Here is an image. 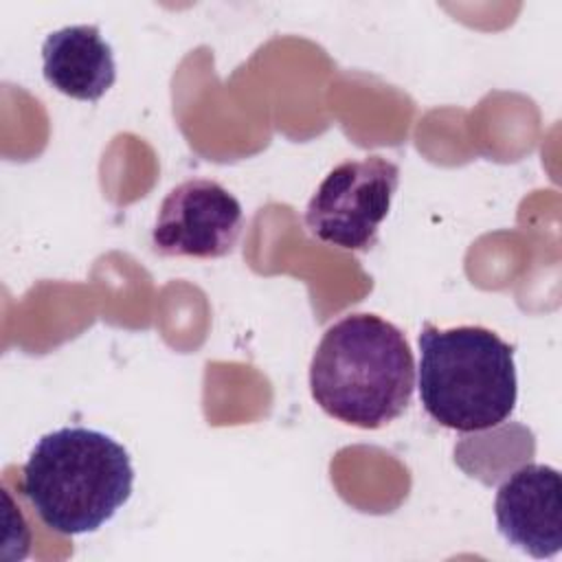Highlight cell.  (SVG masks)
<instances>
[{
    "label": "cell",
    "instance_id": "1",
    "mask_svg": "<svg viewBox=\"0 0 562 562\" xmlns=\"http://www.w3.org/2000/svg\"><path fill=\"white\" fill-rule=\"evenodd\" d=\"M415 360L400 327L375 314L329 325L310 362L314 402L334 419L375 430L411 404Z\"/></svg>",
    "mask_w": 562,
    "mask_h": 562
},
{
    "label": "cell",
    "instance_id": "2",
    "mask_svg": "<svg viewBox=\"0 0 562 562\" xmlns=\"http://www.w3.org/2000/svg\"><path fill=\"white\" fill-rule=\"evenodd\" d=\"M22 494L37 518L64 536L105 525L132 496L130 452L110 435L64 426L40 437L22 468Z\"/></svg>",
    "mask_w": 562,
    "mask_h": 562
},
{
    "label": "cell",
    "instance_id": "3",
    "mask_svg": "<svg viewBox=\"0 0 562 562\" xmlns=\"http://www.w3.org/2000/svg\"><path fill=\"white\" fill-rule=\"evenodd\" d=\"M419 402L428 417L457 432L507 422L518 400L514 347L492 329L424 323L417 367Z\"/></svg>",
    "mask_w": 562,
    "mask_h": 562
},
{
    "label": "cell",
    "instance_id": "4",
    "mask_svg": "<svg viewBox=\"0 0 562 562\" xmlns=\"http://www.w3.org/2000/svg\"><path fill=\"white\" fill-rule=\"evenodd\" d=\"M397 187L400 167L384 156L345 160L312 193L305 226L325 244L364 252L375 246Z\"/></svg>",
    "mask_w": 562,
    "mask_h": 562
},
{
    "label": "cell",
    "instance_id": "5",
    "mask_svg": "<svg viewBox=\"0 0 562 562\" xmlns=\"http://www.w3.org/2000/svg\"><path fill=\"white\" fill-rule=\"evenodd\" d=\"M244 209L220 182L191 178L173 187L156 213L151 246L165 257L217 259L239 241Z\"/></svg>",
    "mask_w": 562,
    "mask_h": 562
},
{
    "label": "cell",
    "instance_id": "6",
    "mask_svg": "<svg viewBox=\"0 0 562 562\" xmlns=\"http://www.w3.org/2000/svg\"><path fill=\"white\" fill-rule=\"evenodd\" d=\"M498 533L522 553L544 560L562 549V481L544 463H527L496 490Z\"/></svg>",
    "mask_w": 562,
    "mask_h": 562
},
{
    "label": "cell",
    "instance_id": "7",
    "mask_svg": "<svg viewBox=\"0 0 562 562\" xmlns=\"http://www.w3.org/2000/svg\"><path fill=\"white\" fill-rule=\"evenodd\" d=\"M42 72L57 92L99 101L116 81L114 50L97 24H70L46 35Z\"/></svg>",
    "mask_w": 562,
    "mask_h": 562
}]
</instances>
